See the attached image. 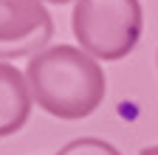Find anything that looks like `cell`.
Instances as JSON below:
<instances>
[{
  "mask_svg": "<svg viewBox=\"0 0 158 155\" xmlns=\"http://www.w3.org/2000/svg\"><path fill=\"white\" fill-rule=\"evenodd\" d=\"M31 99L62 121L90 116L105 99V73L90 54L73 45H54L34 54L26 65Z\"/></svg>",
  "mask_w": 158,
  "mask_h": 155,
  "instance_id": "cell-1",
  "label": "cell"
},
{
  "mask_svg": "<svg viewBox=\"0 0 158 155\" xmlns=\"http://www.w3.org/2000/svg\"><path fill=\"white\" fill-rule=\"evenodd\" d=\"M144 14L138 0H76L73 34L85 54L116 62L135 48Z\"/></svg>",
  "mask_w": 158,
  "mask_h": 155,
  "instance_id": "cell-2",
  "label": "cell"
},
{
  "mask_svg": "<svg viewBox=\"0 0 158 155\" xmlns=\"http://www.w3.org/2000/svg\"><path fill=\"white\" fill-rule=\"evenodd\" d=\"M54 20L43 0H0V59L45 51Z\"/></svg>",
  "mask_w": 158,
  "mask_h": 155,
  "instance_id": "cell-3",
  "label": "cell"
},
{
  "mask_svg": "<svg viewBox=\"0 0 158 155\" xmlns=\"http://www.w3.org/2000/svg\"><path fill=\"white\" fill-rule=\"evenodd\" d=\"M31 102L34 99L26 73H20L14 65L0 62V138L23 130L31 113Z\"/></svg>",
  "mask_w": 158,
  "mask_h": 155,
  "instance_id": "cell-4",
  "label": "cell"
},
{
  "mask_svg": "<svg viewBox=\"0 0 158 155\" xmlns=\"http://www.w3.org/2000/svg\"><path fill=\"white\" fill-rule=\"evenodd\" d=\"M59 152L62 155H122L113 144H107L102 138H76V141L65 144Z\"/></svg>",
  "mask_w": 158,
  "mask_h": 155,
  "instance_id": "cell-5",
  "label": "cell"
},
{
  "mask_svg": "<svg viewBox=\"0 0 158 155\" xmlns=\"http://www.w3.org/2000/svg\"><path fill=\"white\" fill-rule=\"evenodd\" d=\"M138 155H158V144H155V147H147V149H141Z\"/></svg>",
  "mask_w": 158,
  "mask_h": 155,
  "instance_id": "cell-6",
  "label": "cell"
},
{
  "mask_svg": "<svg viewBox=\"0 0 158 155\" xmlns=\"http://www.w3.org/2000/svg\"><path fill=\"white\" fill-rule=\"evenodd\" d=\"M56 155H62V152H56Z\"/></svg>",
  "mask_w": 158,
  "mask_h": 155,
  "instance_id": "cell-7",
  "label": "cell"
}]
</instances>
